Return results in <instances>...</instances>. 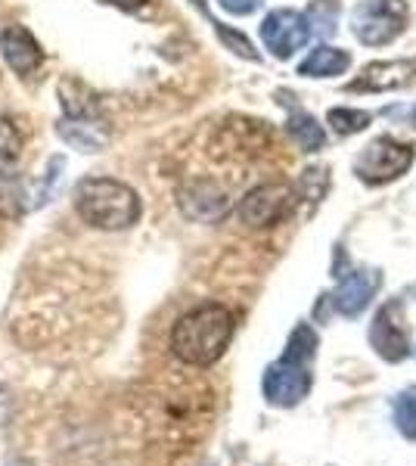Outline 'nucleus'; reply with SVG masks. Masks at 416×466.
<instances>
[{"label": "nucleus", "instance_id": "obj_22", "mask_svg": "<svg viewBox=\"0 0 416 466\" xmlns=\"http://www.w3.org/2000/svg\"><path fill=\"white\" fill-rule=\"evenodd\" d=\"M221 4L224 13H230V16H249V13H255L264 0H218Z\"/></svg>", "mask_w": 416, "mask_h": 466}, {"label": "nucleus", "instance_id": "obj_2", "mask_svg": "<svg viewBox=\"0 0 416 466\" xmlns=\"http://www.w3.org/2000/svg\"><path fill=\"white\" fill-rule=\"evenodd\" d=\"M317 355V333L308 323H299L286 342L283 355L264 370V398L274 408H295L301 398L311 392V364Z\"/></svg>", "mask_w": 416, "mask_h": 466}, {"label": "nucleus", "instance_id": "obj_18", "mask_svg": "<svg viewBox=\"0 0 416 466\" xmlns=\"http://www.w3.org/2000/svg\"><path fill=\"white\" fill-rule=\"evenodd\" d=\"M308 25H317L314 32L332 35L336 32V19H339V0H314L311 10L305 13Z\"/></svg>", "mask_w": 416, "mask_h": 466}, {"label": "nucleus", "instance_id": "obj_13", "mask_svg": "<svg viewBox=\"0 0 416 466\" xmlns=\"http://www.w3.org/2000/svg\"><path fill=\"white\" fill-rule=\"evenodd\" d=\"M56 131L66 144H72L81 153H100L106 140H109V131L96 118H63Z\"/></svg>", "mask_w": 416, "mask_h": 466}, {"label": "nucleus", "instance_id": "obj_15", "mask_svg": "<svg viewBox=\"0 0 416 466\" xmlns=\"http://www.w3.org/2000/svg\"><path fill=\"white\" fill-rule=\"evenodd\" d=\"M286 131H289V137L305 149V153H317V149H323V144H327V134L317 125V118L301 109H292L289 122H286Z\"/></svg>", "mask_w": 416, "mask_h": 466}, {"label": "nucleus", "instance_id": "obj_23", "mask_svg": "<svg viewBox=\"0 0 416 466\" xmlns=\"http://www.w3.org/2000/svg\"><path fill=\"white\" fill-rule=\"evenodd\" d=\"M106 4L118 6V10H125V13H137L149 4V0H106Z\"/></svg>", "mask_w": 416, "mask_h": 466}, {"label": "nucleus", "instance_id": "obj_1", "mask_svg": "<svg viewBox=\"0 0 416 466\" xmlns=\"http://www.w3.org/2000/svg\"><path fill=\"white\" fill-rule=\"evenodd\" d=\"M233 339V314L224 305L208 302L174 323L171 351L190 367H208L227 351Z\"/></svg>", "mask_w": 416, "mask_h": 466}, {"label": "nucleus", "instance_id": "obj_20", "mask_svg": "<svg viewBox=\"0 0 416 466\" xmlns=\"http://www.w3.org/2000/svg\"><path fill=\"white\" fill-rule=\"evenodd\" d=\"M208 22L215 25V32H218V37L224 41V47H227V50H233V54L243 56V59H259V54H255V47H252V41H249L246 35L233 32V28H227L224 22H218V19H211V16H208Z\"/></svg>", "mask_w": 416, "mask_h": 466}, {"label": "nucleus", "instance_id": "obj_9", "mask_svg": "<svg viewBox=\"0 0 416 466\" xmlns=\"http://www.w3.org/2000/svg\"><path fill=\"white\" fill-rule=\"evenodd\" d=\"M0 56H4V63L10 66L19 78L37 72L44 63L41 44H37L35 35L22 25H6L4 32H0Z\"/></svg>", "mask_w": 416, "mask_h": 466}, {"label": "nucleus", "instance_id": "obj_12", "mask_svg": "<svg viewBox=\"0 0 416 466\" xmlns=\"http://www.w3.org/2000/svg\"><path fill=\"white\" fill-rule=\"evenodd\" d=\"M416 75V59H391V63H370L358 81H351L348 90H398L411 85Z\"/></svg>", "mask_w": 416, "mask_h": 466}, {"label": "nucleus", "instance_id": "obj_4", "mask_svg": "<svg viewBox=\"0 0 416 466\" xmlns=\"http://www.w3.org/2000/svg\"><path fill=\"white\" fill-rule=\"evenodd\" d=\"M407 19H411V10L404 0H364L354 6L351 32L367 47H382L404 32Z\"/></svg>", "mask_w": 416, "mask_h": 466}, {"label": "nucleus", "instance_id": "obj_11", "mask_svg": "<svg viewBox=\"0 0 416 466\" xmlns=\"http://www.w3.org/2000/svg\"><path fill=\"white\" fill-rule=\"evenodd\" d=\"M180 208L193 221H218L227 212V193L215 180H190L180 190Z\"/></svg>", "mask_w": 416, "mask_h": 466}, {"label": "nucleus", "instance_id": "obj_10", "mask_svg": "<svg viewBox=\"0 0 416 466\" xmlns=\"http://www.w3.org/2000/svg\"><path fill=\"white\" fill-rule=\"evenodd\" d=\"M382 287V274L373 268H364V270H351V274L342 280V287L332 296V305H336L339 314L345 318H358L360 311H367V305L373 302L376 289Z\"/></svg>", "mask_w": 416, "mask_h": 466}, {"label": "nucleus", "instance_id": "obj_6", "mask_svg": "<svg viewBox=\"0 0 416 466\" xmlns=\"http://www.w3.org/2000/svg\"><path fill=\"white\" fill-rule=\"evenodd\" d=\"M295 193L286 184H261L255 190H249L243 202H239L237 215L246 228H274L292 212Z\"/></svg>", "mask_w": 416, "mask_h": 466}, {"label": "nucleus", "instance_id": "obj_8", "mask_svg": "<svg viewBox=\"0 0 416 466\" xmlns=\"http://www.w3.org/2000/svg\"><path fill=\"white\" fill-rule=\"evenodd\" d=\"M398 311H401L398 302L385 305L376 314L373 327H370V342H373L376 355L385 360H404L411 355V336H407V327L401 323Z\"/></svg>", "mask_w": 416, "mask_h": 466}, {"label": "nucleus", "instance_id": "obj_5", "mask_svg": "<svg viewBox=\"0 0 416 466\" xmlns=\"http://www.w3.org/2000/svg\"><path fill=\"white\" fill-rule=\"evenodd\" d=\"M413 165V147L398 144L391 137H376L364 147V153L354 162V175L364 184H391Z\"/></svg>", "mask_w": 416, "mask_h": 466}, {"label": "nucleus", "instance_id": "obj_19", "mask_svg": "<svg viewBox=\"0 0 416 466\" xmlns=\"http://www.w3.org/2000/svg\"><path fill=\"white\" fill-rule=\"evenodd\" d=\"M327 118H330L332 131L342 134V137L364 131V127L370 125V112H364V109H330Z\"/></svg>", "mask_w": 416, "mask_h": 466}, {"label": "nucleus", "instance_id": "obj_17", "mask_svg": "<svg viewBox=\"0 0 416 466\" xmlns=\"http://www.w3.org/2000/svg\"><path fill=\"white\" fill-rule=\"evenodd\" d=\"M395 426L404 439L416 441V386H411L407 392L398 395L395 401Z\"/></svg>", "mask_w": 416, "mask_h": 466}, {"label": "nucleus", "instance_id": "obj_24", "mask_svg": "<svg viewBox=\"0 0 416 466\" xmlns=\"http://www.w3.org/2000/svg\"><path fill=\"white\" fill-rule=\"evenodd\" d=\"M411 125H413V127H416V109H413V112H411Z\"/></svg>", "mask_w": 416, "mask_h": 466}, {"label": "nucleus", "instance_id": "obj_16", "mask_svg": "<svg viewBox=\"0 0 416 466\" xmlns=\"http://www.w3.org/2000/svg\"><path fill=\"white\" fill-rule=\"evenodd\" d=\"M22 156V134L6 116H0V177L13 175Z\"/></svg>", "mask_w": 416, "mask_h": 466}, {"label": "nucleus", "instance_id": "obj_21", "mask_svg": "<svg viewBox=\"0 0 416 466\" xmlns=\"http://www.w3.org/2000/svg\"><path fill=\"white\" fill-rule=\"evenodd\" d=\"M327 184H330V177H327V168H308V171H301V199H308L311 197V202H320L323 199V193H327Z\"/></svg>", "mask_w": 416, "mask_h": 466}, {"label": "nucleus", "instance_id": "obj_7", "mask_svg": "<svg viewBox=\"0 0 416 466\" xmlns=\"http://www.w3.org/2000/svg\"><path fill=\"white\" fill-rule=\"evenodd\" d=\"M311 25H308L305 13L299 10H270L261 22V41L277 59L295 56V50H301L311 37Z\"/></svg>", "mask_w": 416, "mask_h": 466}, {"label": "nucleus", "instance_id": "obj_14", "mask_svg": "<svg viewBox=\"0 0 416 466\" xmlns=\"http://www.w3.org/2000/svg\"><path fill=\"white\" fill-rule=\"evenodd\" d=\"M348 66H351L348 50L327 47V44H323V47L311 50V54L301 59L299 75H305V78H330V75H342Z\"/></svg>", "mask_w": 416, "mask_h": 466}, {"label": "nucleus", "instance_id": "obj_3", "mask_svg": "<svg viewBox=\"0 0 416 466\" xmlns=\"http://www.w3.org/2000/svg\"><path fill=\"white\" fill-rule=\"evenodd\" d=\"M75 212L96 230H127L140 221V197L116 177H85L75 187Z\"/></svg>", "mask_w": 416, "mask_h": 466}]
</instances>
